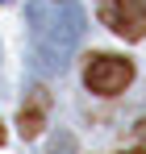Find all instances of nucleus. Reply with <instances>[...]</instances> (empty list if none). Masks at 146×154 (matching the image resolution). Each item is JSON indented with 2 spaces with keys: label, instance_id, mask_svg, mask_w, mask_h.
Segmentation results:
<instances>
[{
  "label": "nucleus",
  "instance_id": "nucleus-7",
  "mask_svg": "<svg viewBox=\"0 0 146 154\" xmlns=\"http://www.w3.org/2000/svg\"><path fill=\"white\" fill-rule=\"evenodd\" d=\"M121 154H146V150H121Z\"/></svg>",
  "mask_w": 146,
  "mask_h": 154
},
{
  "label": "nucleus",
  "instance_id": "nucleus-6",
  "mask_svg": "<svg viewBox=\"0 0 146 154\" xmlns=\"http://www.w3.org/2000/svg\"><path fill=\"white\" fill-rule=\"evenodd\" d=\"M134 137H138V142H142V146H146V117H142V121H138V125H134Z\"/></svg>",
  "mask_w": 146,
  "mask_h": 154
},
{
  "label": "nucleus",
  "instance_id": "nucleus-3",
  "mask_svg": "<svg viewBox=\"0 0 146 154\" xmlns=\"http://www.w3.org/2000/svg\"><path fill=\"white\" fill-rule=\"evenodd\" d=\"M96 17H100V25H109L125 42L146 38V0H100Z\"/></svg>",
  "mask_w": 146,
  "mask_h": 154
},
{
  "label": "nucleus",
  "instance_id": "nucleus-1",
  "mask_svg": "<svg viewBox=\"0 0 146 154\" xmlns=\"http://www.w3.org/2000/svg\"><path fill=\"white\" fill-rule=\"evenodd\" d=\"M25 21H29V42H33V54H29L33 71L42 75L67 71L75 46L84 42V29H88L79 0H29Z\"/></svg>",
  "mask_w": 146,
  "mask_h": 154
},
{
  "label": "nucleus",
  "instance_id": "nucleus-8",
  "mask_svg": "<svg viewBox=\"0 0 146 154\" xmlns=\"http://www.w3.org/2000/svg\"><path fill=\"white\" fill-rule=\"evenodd\" d=\"M0 146H4V125H0Z\"/></svg>",
  "mask_w": 146,
  "mask_h": 154
},
{
  "label": "nucleus",
  "instance_id": "nucleus-5",
  "mask_svg": "<svg viewBox=\"0 0 146 154\" xmlns=\"http://www.w3.org/2000/svg\"><path fill=\"white\" fill-rule=\"evenodd\" d=\"M50 154H75V137H71V133H67V129L50 137Z\"/></svg>",
  "mask_w": 146,
  "mask_h": 154
},
{
  "label": "nucleus",
  "instance_id": "nucleus-4",
  "mask_svg": "<svg viewBox=\"0 0 146 154\" xmlns=\"http://www.w3.org/2000/svg\"><path fill=\"white\" fill-rule=\"evenodd\" d=\"M46 117H50V92L42 83L25 88V100H21V108H17V129H21L25 142H33V137L46 129Z\"/></svg>",
  "mask_w": 146,
  "mask_h": 154
},
{
  "label": "nucleus",
  "instance_id": "nucleus-2",
  "mask_svg": "<svg viewBox=\"0 0 146 154\" xmlns=\"http://www.w3.org/2000/svg\"><path fill=\"white\" fill-rule=\"evenodd\" d=\"M84 83L96 96H117L134 83V63L121 54H92L88 67H84Z\"/></svg>",
  "mask_w": 146,
  "mask_h": 154
},
{
  "label": "nucleus",
  "instance_id": "nucleus-9",
  "mask_svg": "<svg viewBox=\"0 0 146 154\" xmlns=\"http://www.w3.org/2000/svg\"><path fill=\"white\" fill-rule=\"evenodd\" d=\"M0 4H8V0H0Z\"/></svg>",
  "mask_w": 146,
  "mask_h": 154
}]
</instances>
